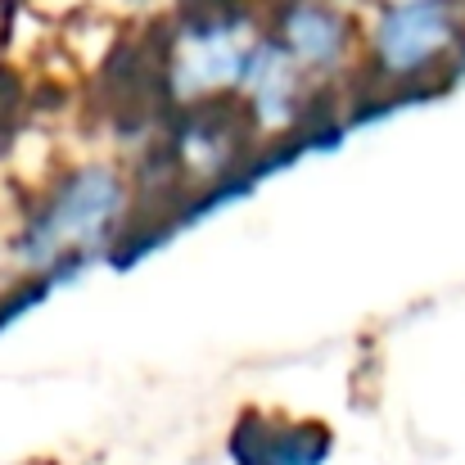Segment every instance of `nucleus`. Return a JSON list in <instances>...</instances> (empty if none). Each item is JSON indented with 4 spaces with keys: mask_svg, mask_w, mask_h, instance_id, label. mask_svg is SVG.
Here are the masks:
<instances>
[{
    "mask_svg": "<svg viewBox=\"0 0 465 465\" xmlns=\"http://www.w3.org/2000/svg\"><path fill=\"white\" fill-rule=\"evenodd\" d=\"M276 41L299 59L308 77L343 73L357 54V27L343 0H285L276 18Z\"/></svg>",
    "mask_w": 465,
    "mask_h": 465,
    "instance_id": "4",
    "label": "nucleus"
},
{
    "mask_svg": "<svg viewBox=\"0 0 465 465\" xmlns=\"http://www.w3.org/2000/svg\"><path fill=\"white\" fill-rule=\"evenodd\" d=\"M330 448L334 439L321 425L290 416H258V411H249L231 434L235 465H325Z\"/></svg>",
    "mask_w": 465,
    "mask_h": 465,
    "instance_id": "5",
    "label": "nucleus"
},
{
    "mask_svg": "<svg viewBox=\"0 0 465 465\" xmlns=\"http://www.w3.org/2000/svg\"><path fill=\"white\" fill-rule=\"evenodd\" d=\"M465 41V0H380L366 50L380 77L420 82L457 59Z\"/></svg>",
    "mask_w": 465,
    "mask_h": 465,
    "instance_id": "2",
    "label": "nucleus"
},
{
    "mask_svg": "<svg viewBox=\"0 0 465 465\" xmlns=\"http://www.w3.org/2000/svg\"><path fill=\"white\" fill-rule=\"evenodd\" d=\"M258 36L235 23V18H194L181 27L167 73H172V91L181 100H213L222 91H235L244 82L249 54H253Z\"/></svg>",
    "mask_w": 465,
    "mask_h": 465,
    "instance_id": "3",
    "label": "nucleus"
},
{
    "mask_svg": "<svg viewBox=\"0 0 465 465\" xmlns=\"http://www.w3.org/2000/svg\"><path fill=\"white\" fill-rule=\"evenodd\" d=\"M303 68L299 59L276 41H258L253 54H249V68H244V82L240 91L249 95V109H253V123L267 127V132H285L294 118H299V100H303Z\"/></svg>",
    "mask_w": 465,
    "mask_h": 465,
    "instance_id": "6",
    "label": "nucleus"
},
{
    "mask_svg": "<svg viewBox=\"0 0 465 465\" xmlns=\"http://www.w3.org/2000/svg\"><path fill=\"white\" fill-rule=\"evenodd\" d=\"M123 213H127L123 176L109 163L77 167L50 190L45 208L27 222V231L14 244V258L23 272H50L59 262L86 258L109 244Z\"/></svg>",
    "mask_w": 465,
    "mask_h": 465,
    "instance_id": "1",
    "label": "nucleus"
}]
</instances>
